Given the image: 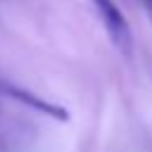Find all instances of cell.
<instances>
[{
	"label": "cell",
	"instance_id": "1",
	"mask_svg": "<svg viewBox=\"0 0 152 152\" xmlns=\"http://www.w3.org/2000/svg\"><path fill=\"white\" fill-rule=\"evenodd\" d=\"M90 2L95 7V14L100 17L112 45L116 50H121L124 55H128L133 48V33H131V26H128L124 12L119 10V5L114 0H90Z\"/></svg>",
	"mask_w": 152,
	"mask_h": 152
},
{
	"label": "cell",
	"instance_id": "2",
	"mask_svg": "<svg viewBox=\"0 0 152 152\" xmlns=\"http://www.w3.org/2000/svg\"><path fill=\"white\" fill-rule=\"evenodd\" d=\"M7 90H10L12 97L31 104L33 109H40V112H45V114H50V116H55V119H66V112H64L62 107H57V104H50V102H45V100H40V97H33V95L26 93V90H17V88H7Z\"/></svg>",
	"mask_w": 152,
	"mask_h": 152
},
{
	"label": "cell",
	"instance_id": "3",
	"mask_svg": "<svg viewBox=\"0 0 152 152\" xmlns=\"http://www.w3.org/2000/svg\"><path fill=\"white\" fill-rule=\"evenodd\" d=\"M145 7H147V14H150V19H152V0H145Z\"/></svg>",
	"mask_w": 152,
	"mask_h": 152
}]
</instances>
